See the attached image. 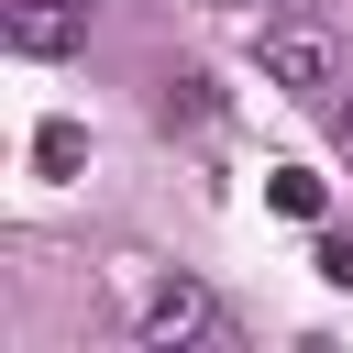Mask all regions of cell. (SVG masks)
Returning <instances> with one entry per match:
<instances>
[{
	"label": "cell",
	"mask_w": 353,
	"mask_h": 353,
	"mask_svg": "<svg viewBox=\"0 0 353 353\" xmlns=\"http://www.w3.org/2000/svg\"><path fill=\"white\" fill-rule=\"evenodd\" d=\"M143 342H154V353H176V342H232V320H221V298H210V287H188V276H176V287H154V298H143Z\"/></svg>",
	"instance_id": "6da1fadb"
},
{
	"label": "cell",
	"mask_w": 353,
	"mask_h": 353,
	"mask_svg": "<svg viewBox=\"0 0 353 353\" xmlns=\"http://www.w3.org/2000/svg\"><path fill=\"white\" fill-rule=\"evenodd\" d=\"M265 77H276V88H298V99H320V88L342 77V66H331V33H309V22H276V33H265Z\"/></svg>",
	"instance_id": "7a4b0ae2"
},
{
	"label": "cell",
	"mask_w": 353,
	"mask_h": 353,
	"mask_svg": "<svg viewBox=\"0 0 353 353\" xmlns=\"http://www.w3.org/2000/svg\"><path fill=\"white\" fill-rule=\"evenodd\" d=\"M77 33H88L77 0H22V11H11V44H22V55H66Z\"/></svg>",
	"instance_id": "3957f363"
},
{
	"label": "cell",
	"mask_w": 353,
	"mask_h": 353,
	"mask_svg": "<svg viewBox=\"0 0 353 353\" xmlns=\"http://www.w3.org/2000/svg\"><path fill=\"white\" fill-rule=\"evenodd\" d=\"M33 165H44V176H77V165H88V132H77L66 110H55V121H33Z\"/></svg>",
	"instance_id": "277c9868"
},
{
	"label": "cell",
	"mask_w": 353,
	"mask_h": 353,
	"mask_svg": "<svg viewBox=\"0 0 353 353\" xmlns=\"http://www.w3.org/2000/svg\"><path fill=\"white\" fill-rule=\"evenodd\" d=\"M210 110H221V99H210V77H165V99H154V121H165V132H176V121L199 132Z\"/></svg>",
	"instance_id": "5b68a950"
},
{
	"label": "cell",
	"mask_w": 353,
	"mask_h": 353,
	"mask_svg": "<svg viewBox=\"0 0 353 353\" xmlns=\"http://www.w3.org/2000/svg\"><path fill=\"white\" fill-rule=\"evenodd\" d=\"M265 210H287V221H320V176H309V165H276V176H265Z\"/></svg>",
	"instance_id": "8992f818"
},
{
	"label": "cell",
	"mask_w": 353,
	"mask_h": 353,
	"mask_svg": "<svg viewBox=\"0 0 353 353\" xmlns=\"http://www.w3.org/2000/svg\"><path fill=\"white\" fill-rule=\"evenodd\" d=\"M309 265H320V287H353V232H320Z\"/></svg>",
	"instance_id": "52a82bcc"
},
{
	"label": "cell",
	"mask_w": 353,
	"mask_h": 353,
	"mask_svg": "<svg viewBox=\"0 0 353 353\" xmlns=\"http://www.w3.org/2000/svg\"><path fill=\"white\" fill-rule=\"evenodd\" d=\"M331 121H342V143H353V99H342V110H331Z\"/></svg>",
	"instance_id": "ba28073f"
},
{
	"label": "cell",
	"mask_w": 353,
	"mask_h": 353,
	"mask_svg": "<svg viewBox=\"0 0 353 353\" xmlns=\"http://www.w3.org/2000/svg\"><path fill=\"white\" fill-rule=\"evenodd\" d=\"M221 11H265V0H221Z\"/></svg>",
	"instance_id": "9c48e42d"
},
{
	"label": "cell",
	"mask_w": 353,
	"mask_h": 353,
	"mask_svg": "<svg viewBox=\"0 0 353 353\" xmlns=\"http://www.w3.org/2000/svg\"><path fill=\"white\" fill-rule=\"evenodd\" d=\"M77 11H99V0H77Z\"/></svg>",
	"instance_id": "30bf717a"
}]
</instances>
